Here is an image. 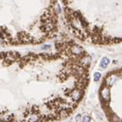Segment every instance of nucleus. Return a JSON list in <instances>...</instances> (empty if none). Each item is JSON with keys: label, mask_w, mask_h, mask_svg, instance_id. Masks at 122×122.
I'll use <instances>...</instances> for the list:
<instances>
[{"label": "nucleus", "mask_w": 122, "mask_h": 122, "mask_svg": "<svg viewBox=\"0 0 122 122\" xmlns=\"http://www.w3.org/2000/svg\"><path fill=\"white\" fill-rule=\"evenodd\" d=\"M47 48H51V46H44L42 49H47Z\"/></svg>", "instance_id": "nucleus-6"}, {"label": "nucleus", "mask_w": 122, "mask_h": 122, "mask_svg": "<svg viewBox=\"0 0 122 122\" xmlns=\"http://www.w3.org/2000/svg\"><path fill=\"white\" fill-rule=\"evenodd\" d=\"M109 64H110V60H109V59L107 58V57H104V58L101 60V63H100V67H101L102 69H105L106 68H107V66L109 65Z\"/></svg>", "instance_id": "nucleus-2"}, {"label": "nucleus", "mask_w": 122, "mask_h": 122, "mask_svg": "<svg viewBox=\"0 0 122 122\" xmlns=\"http://www.w3.org/2000/svg\"><path fill=\"white\" fill-rule=\"evenodd\" d=\"M80 119H81V116H80V115H78V116H76V120H77V121H78Z\"/></svg>", "instance_id": "nucleus-5"}, {"label": "nucleus", "mask_w": 122, "mask_h": 122, "mask_svg": "<svg viewBox=\"0 0 122 122\" xmlns=\"http://www.w3.org/2000/svg\"><path fill=\"white\" fill-rule=\"evenodd\" d=\"M91 121V118L88 116H85L82 119V122H89Z\"/></svg>", "instance_id": "nucleus-4"}, {"label": "nucleus", "mask_w": 122, "mask_h": 122, "mask_svg": "<svg viewBox=\"0 0 122 122\" xmlns=\"http://www.w3.org/2000/svg\"><path fill=\"white\" fill-rule=\"evenodd\" d=\"M101 96L102 97V100L105 102H107L110 100V91L107 88H104L103 90L101 92Z\"/></svg>", "instance_id": "nucleus-1"}, {"label": "nucleus", "mask_w": 122, "mask_h": 122, "mask_svg": "<svg viewBox=\"0 0 122 122\" xmlns=\"http://www.w3.org/2000/svg\"><path fill=\"white\" fill-rule=\"evenodd\" d=\"M100 78H101V73H94V81L95 82L99 81Z\"/></svg>", "instance_id": "nucleus-3"}]
</instances>
